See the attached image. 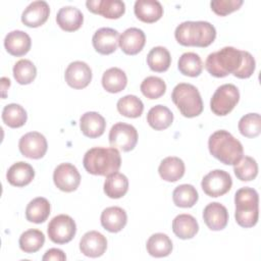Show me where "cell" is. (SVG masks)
I'll list each match as a JSON object with an SVG mask.
<instances>
[{"label": "cell", "mask_w": 261, "mask_h": 261, "mask_svg": "<svg viewBox=\"0 0 261 261\" xmlns=\"http://www.w3.org/2000/svg\"><path fill=\"white\" fill-rule=\"evenodd\" d=\"M103 188L107 197L111 199H119L127 193L128 179L124 174L114 172L106 177Z\"/></svg>", "instance_id": "obj_30"}, {"label": "cell", "mask_w": 261, "mask_h": 261, "mask_svg": "<svg viewBox=\"0 0 261 261\" xmlns=\"http://www.w3.org/2000/svg\"><path fill=\"white\" fill-rule=\"evenodd\" d=\"M177 67L184 75L196 77L201 74L203 63L201 57L198 54L194 52H186L179 57Z\"/></svg>", "instance_id": "obj_36"}, {"label": "cell", "mask_w": 261, "mask_h": 261, "mask_svg": "<svg viewBox=\"0 0 261 261\" xmlns=\"http://www.w3.org/2000/svg\"><path fill=\"white\" fill-rule=\"evenodd\" d=\"M1 82H2V90H3L2 98L4 99V98L6 97L5 92H6V90H7V89L9 88V86H10V81H9V79H7V77H2V79H1Z\"/></svg>", "instance_id": "obj_46"}, {"label": "cell", "mask_w": 261, "mask_h": 261, "mask_svg": "<svg viewBox=\"0 0 261 261\" xmlns=\"http://www.w3.org/2000/svg\"><path fill=\"white\" fill-rule=\"evenodd\" d=\"M243 53V62L239 70L233 74L238 79H248L250 77L256 66V62L254 57L248 51H242Z\"/></svg>", "instance_id": "obj_44"}, {"label": "cell", "mask_w": 261, "mask_h": 261, "mask_svg": "<svg viewBox=\"0 0 261 261\" xmlns=\"http://www.w3.org/2000/svg\"><path fill=\"white\" fill-rule=\"evenodd\" d=\"M243 5V0H213L210 2L211 9L219 16H225Z\"/></svg>", "instance_id": "obj_43"}, {"label": "cell", "mask_w": 261, "mask_h": 261, "mask_svg": "<svg viewBox=\"0 0 261 261\" xmlns=\"http://www.w3.org/2000/svg\"><path fill=\"white\" fill-rule=\"evenodd\" d=\"M210 154L225 165H234L244 154L242 143L224 129L214 132L208 140Z\"/></svg>", "instance_id": "obj_3"}, {"label": "cell", "mask_w": 261, "mask_h": 261, "mask_svg": "<svg viewBox=\"0 0 261 261\" xmlns=\"http://www.w3.org/2000/svg\"><path fill=\"white\" fill-rule=\"evenodd\" d=\"M53 181L60 191L70 193L79 188L81 174L71 163H61L54 169Z\"/></svg>", "instance_id": "obj_11"}, {"label": "cell", "mask_w": 261, "mask_h": 261, "mask_svg": "<svg viewBox=\"0 0 261 261\" xmlns=\"http://www.w3.org/2000/svg\"><path fill=\"white\" fill-rule=\"evenodd\" d=\"M145 43V33L138 28L126 29L119 37V47L127 55H136L141 52Z\"/></svg>", "instance_id": "obj_19"}, {"label": "cell", "mask_w": 261, "mask_h": 261, "mask_svg": "<svg viewBox=\"0 0 261 261\" xmlns=\"http://www.w3.org/2000/svg\"><path fill=\"white\" fill-rule=\"evenodd\" d=\"M37 75L35 64L29 59H20L13 66V76L20 85L31 84Z\"/></svg>", "instance_id": "obj_40"}, {"label": "cell", "mask_w": 261, "mask_h": 261, "mask_svg": "<svg viewBox=\"0 0 261 261\" xmlns=\"http://www.w3.org/2000/svg\"><path fill=\"white\" fill-rule=\"evenodd\" d=\"M83 164L91 174L108 176L119 170L121 157L119 151L113 147H94L86 152Z\"/></svg>", "instance_id": "obj_1"}, {"label": "cell", "mask_w": 261, "mask_h": 261, "mask_svg": "<svg viewBox=\"0 0 261 261\" xmlns=\"http://www.w3.org/2000/svg\"><path fill=\"white\" fill-rule=\"evenodd\" d=\"M106 249L107 240L97 230H90L86 232L80 241V250L87 257H100L105 253Z\"/></svg>", "instance_id": "obj_15"}, {"label": "cell", "mask_w": 261, "mask_h": 261, "mask_svg": "<svg viewBox=\"0 0 261 261\" xmlns=\"http://www.w3.org/2000/svg\"><path fill=\"white\" fill-rule=\"evenodd\" d=\"M199 199L198 192L196 188L189 184L179 185L173 190L172 200L175 206L180 208H191L193 207Z\"/></svg>", "instance_id": "obj_34"}, {"label": "cell", "mask_w": 261, "mask_h": 261, "mask_svg": "<svg viewBox=\"0 0 261 261\" xmlns=\"http://www.w3.org/2000/svg\"><path fill=\"white\" fill-rule=\"evenodd\" d=\"M147 121L149 125L156 130H163L169 127L173 121V114L170 109L163 105L153 106L148 114Z\"/></svg>", "instance_id": "obj_29"}, {"label": "cell", "mask_w": 261, "mask_h": 261, "mask_svg": "<svg viewBox=\"0 0 261 261\" xmlns=\"http://www.w3.org/2000/svg\"><path fill=\"white\" fill-rule=\"evenodd\" d=\"M45 243V236L44 233L36 228L28 229L22 232L19 237V248L21 251L28 254L38 252Z\"/></svg>", "instance_id": "obj_35"}, {"label": "cell", "mask_w": 261, "mask_h": 261, "mask_svg": "<svg viewBox=\"0 0 261 261\" xmlns=\"http://www.w3.org/2000/svg\"><path fill=\"white\" fill-rule=\"evenodd\" d=\"M147 63L151 70L156 72L166 71L171 63L169 51L162 46L154 47L147 55Z\"/></svg>", "instance_id": "obj_33"}, {"label": "cell", "mask_w": 261, "mask_h": 261, "mask_svg": "<svg viewBox=\"0 0 261 261\" xmlns=\"http://www.w3.org/2000/svg\"><path fill=\"white\" fill-rule=\"evenodd\" d=\"M185 169V163L180 158L169 156L161 161L158 167V172L163 180L173 182L184 176Z\"/></svg>", "instance_id": "obj_26"}, {"label": "cell", "mask_w": 261, "mask_h": 261, "mask_svg": "<svg viewBox=\"0 0 261 261\" xmlns=\"http://www.w3.org/2000/svg\"><path fill=\"white\" fill-rule=\"evenodd\" d=\"M119 34L111 28H101L95 32L92 38L94 49L102 54L109 55L113 53L119 45Z\"/></svg>", "instance_id": "obj_14"}, {"label": "cell", "mask_w": 261, "mask_h": 261, "mask_svg": "<svg viewBox=\"0 0 261 261\" xmlns=\"http://www.w3.org/2000/svg\"><path fill=\"white\" fill-rule=\"evenodd\" d=\"M140 89L145 97L154 100L163 96L166 91V84L161 77L151 75L144 79Z\"/></svg>", "instance_id": "obj_41"}, {"label": "cell", "mask_w": 261, "mask_h": 261, "mask_svg": "<svg viewBox=\"0 0 261 261\" xmlns=\"http://www.w3.org/2000/svg\"><path fill=\"white\" fill-rule=\"evenodd\" d=\"M171 99L185 117H196L203 111L204 106L201 95L198 89L191 84H177L172 90Z\"/></svg>", "instance_id": "obj_6"}, {"label": "cell", "mask_w": 261, "mask_h": 261, "mask_svg": "<svg viewBox=\"0 0 261 261\" xmlns=\"http://www.w3.org/2000/svg\"><path fill=\"white\" fill-rule=\"evenodd\" d=\"M198 230V222L196 218L190 214H178L172 220V231L177 238L181 240L194 238Z\"/></svg>", "instance_id": "obj_27"}, {"label": "cell", "mask_w": 261, "mask_h": 261, "mask_svg": "<svg viewBox=\"0 0 261 261\" xmlns=\"http://www.w3.org/2000/svg\"><path fill=\"white\" fill-rule=\"evenodd\" d=\"M134 11L141 21L147 23L155 22L163 15V7L157 0H137Z\"/></svg>", "instance_id": "obj_22"}, {"label": "cell", "mask_w": 261, "mask_h": 261, "mask_svg": "<svg viewBox=\"0 0 261 261\" xmlns=\"http://www.w3.org/2000/svg\"><path fill=\"white\" fill-rule=\"evenodd\" d=\"M231 176L228 172L221 169L210 171L201 181V187L204 193L213 198L225 195L231 189Z\"/></svg>", "instance_id": "obj_10"}, {"label": "cell", "mask_w": 261, "mask_h": 261, "mask_svg": "<svg viewBox=\"0 0 261 261\" xmlns=\"http://www.w3.org/2000/svg\"><path fill=\"white\" fill-rule=\"evenodd\" d=\"M51 206L49 201L44 197L33 199L25 208L27 220L33 223H42L50 215Z\"/></svg>", "instance_id": "obj_28"}, {"label": "cell", "mask_w": 261, "mask_h": 261, "mask_svg": "<svg viewBox=\"0 0 261 261\" xmlns=\"http://www.w3.org/2000/svg\"><path fill=\"white\" fill-rule=\"evenodd\" d=\"M240 133L246 138H256L261 133V117L258 113L244 115L238 124Z\"/></svg>", "instance_id": "obj_42"}, {"label": "cell", "mask_w": 261, "mask_h": 261, "mask_svg": "<svg viewBox=\"0 0 261 261\" xmlns=\"http://www.w3.org/2000/svg\"><path fill=\"white\" fill-rule=\"evenodd\" d=\"M117 111L128 118L140 117L144 110V104L140 98L135 95H126L121 97L116 104Z\"/></svg>", "instance_id": "obj_38"}, {"label": "cell", "mask_w": 261, "mask_h": 261, "mask_svg": "<svg viewBox=\"0 0 261 261\" xmlns=\"http://www.w3.org/2000/svg\"><path fill=\"white\" fill-rule=\"evenodd\" d=\"M50 14V7L46 1H34L27 6L21 14V21L30 28H38L44 24Z\"/></svg>", "instance_id": "obj_17"}, {"label": "cell", "mask_w": 261, "mask_h": 261, "mask_svg": "<svg viewBox=\"0 0 261 261\" xmlns=\"http://www.w3.org/2000/svg\"><path fill=\"white\" fill-rule=\"evenodd\" d=\"M233 171L240 180L250 181L258 174V164L254 158L250 156H243L233 165Z\"/></svg>", "instance_id": "obj_39"}, {"label": "cell", "mask_w": 261, "mask_h": 261, "mask_svg": "<svg viewBox=\"0 0 261 261\" xmlns=\"http://www.w3.org/2000/svg\"><path fill=\"white\" fill-rule=\"evenodd\" d=\"M243 62L242 50L226 46L207 56L205 61L206 70L215 77H224L234 74Z\"/></svg>", "instance_id": "obj_4"}, {"label": "cell", "mask_w": 261, "mask_h": 261, "mask_svg": "<svg viewBox=\"0 0 261 261\" xmlns=\"http://www.w3.org/2000/svg\"><path fill=\"white\" fill-rule=\"evenodd\" d=\"M101 225L110 232L120 231L127 222L126 212L117 206L108 207L101 213Z\"/></svg>", "instance_id": "obj_24"}, {"label": "cell", "mask_w": 261, "mask_h": 261, "mask_svg": "<svg viewBox=\"0 0 261 261\" xmlns=\"http://www.w3.org/2000/svg\"><path fill=\"white\" fill-rule=\"evenodd\" d=\"M174 37L182 46L205 48L215 40L216 30L208 21H184L176 27Z\"/></svg>", "instance_id": "obj_2"}, {"label": "cell", "mask_w": 261, "mask_h": 261, "mask_svg": "<svg viewBox=\"0 0 261 261\" xmlns=\"http://www.w3.org/2000/svg\"><path fill=\"white\" fill-rule=\"evenodd\" d=\"M240 100L239 89L232 84H224L216 89L211 100L210 108L218 116H225L236 107Z\"/></svg>", "instance_id": "obj_7"}, {"label": "cell", "mask_w": 261, "mask_h": 261, "mask_svg": "<svg viewBox=\"0 0 261 261\" xmlns=\"http://www.w3.org/2000/svg\"><path fill=\"white\" fill-rule=\"evenodd\" d=\"M147 252L156 258L166 257L172 251V242L169 237L162 232L152 234L146 244Z\"/></svg>", "instance_id": "obj_31"}, {"label": "cell", "mask_w": 261, "mask_h": 261, "mask_svg": "<svg viewBox=\"0 0 261 261\" xmlns=\"http://www.w3.org/2000/svg\"><path fill=\"white\" fill-rule=\"evenodd\" d=\"M48 237L55 244H66L70 242L76 232L74 220L66 214H59L53 217L48 224Z\"/></svg>", "instance_id": "obj_8"}, {"label": "cell", "mask_w": 261, "mask_h": 261, "mask_svg": "<svg viewBox=\"0 0 261 261\" xmlns=\"http://www.w3.org/2000/svg\"><path fill=\"white\" fill-rule=\"evenodd\" d=\"M64 79L69 87L81 90L91 83L92 70L86 62L73 61L65 69Z\"/></svg>", "instance_id": "obj_13"}, {"label": "cell", "mask_w": 261, "mask_h": 261, "mask_svg": "<svg viewBox=\"0 0 261 261\" xmlns=\"http://www.w3.org/2000/svg\"><path fill=\"white\" fill-rule=\"evenodd\" d=\"M80 127L86 137L95 139L104 134L106 128V121L100 113L89 111L81 116Z\"/></svg>", "instance_id": "obj_21"}, {"label": "cell", "mask_w": 261, "mask_h": 261, "mask_svg": "<svg viewBox=\"0 0 261 261\" xmlns=\"http://www.w3.org/2000/svg\"><path fill=\"white\" fill-rule=\"evenodd\" d=\"M31 46V37L25 32L19 30L8 33L4 39V47L12 56H23L30 51Z\"/></svg>", "instance_id": "obj_20"}, {"label": "cell", "mask_w": 261, "mask_h": 261, "mask_svg": "<svg viewBox=\"0 0 261 261\" xmlns=\"http://www.w3.org/2000/svg\"><path fill=\"white\" fill-rule=\"evenodd\" d=\"M127 84L125 72L118 67L107 69L102 76V86L109 93H119L124 90Z\"/></svg>", "instance_id": "obj_32"}, {"label": "cell", "mask_w": 261, "mask_h": 261, "mask_svg": "<svg viewBox=\"0 0 261 261\" xmlns=\"http://www.w3.org/2000/svg\"><path fill=\"white\" fill-rule=\"evenodd\" d=\"M28 119L27 111L22 106L16 103H11L6 105L2 110V120L3 122L12 128H17L22 126Z\"/></svg>", "instance_id": "obj_37"}, {"label": "cell", "mask_w": 261, "mask_h": 261, "mask_svg": "<svg viewBox=\"0 0 261 261\" xmlns=\"http://www.w3.org/2000/svg\"><path fill=\"white\" fill-rule=\"evenodd\" d=\"M108 138L111 147L123 152H129L138 143V132L132 124L117 122L110 128Z\"/></svg>", "instance_id": "obj_9"}, {"label": "cell", "mask_w": 261, "mask_h": 261, "mask_svg": "<svg viewBox=\"0 0 261 261\" xmlns=\"http://www.w3.org/2000/svg\"><path fill=\"white\" fill-rule=\"evenodd\" d=\"M86 6L91 12L110 19L119 18L125 11L124 2L120 0H88Z\"/></svg>", "instance_id": "obj_16"}, {"label": "cell", "mask_w": 261, "mask_h": 261, "mask_svg": "<svg viewBox=\"0 0 261 261\" xmlns=\"http://www.w3.org/2000/svg\"><path fill=\"white\" fill-rule=\"evenodd\" d=\"M57 24L65 32L77 31L84 21L82 11L73 6H64L59 9L56 15Z\"/></svg>", "instance_id": "obj_25"}, {"label": "cell", "mask_w": 261, "mask_h": 261, "mask_svg": "<svg viewBox=\"0 0 261 261\" xmlns=\"http://www.w3.org/2000/svg\"><path fill=\"white\" fill-rule=\"evenodd\" d=\"M203 219L209 229L221 230L228 222L227 209L218 202L209 203L203 210Z\"/></svg>", "instance_id": "obj_18"}, {"label": "cell", "mask_w": 261, "mask_h": 261, "mask_svg": "<svg viewBox=\"0 0 261 261\" xmlns=\"http://www.w3.org/2000/svg\"><path fill=\"white\" fill-rule=\"evenodd\" d=\"M237 223L245 228L256 225L259 216V197L256 190L245 187L236 192L234 195Z\"/></svg>", "instance_id": "obj_5"}, {"label": "cell", "mask_w": 261, "mask_h": 261, "mask_svg": "<svg viewBox=\"0 0 261 261\" xmlns=\"http://www.w3.org/2000/svg\"><path fill=\"white\" fill-rule=\"evenodd\" d=\"M35 177V170L31 164L19 161L12 164L6 173L7 181L14 187L28 186Z\"/></svg>", "instance_id": "obj_23"}, {"label": "cell", "mask_w": 261, "mask_h": 261, "mask_svg": "<svg viewBox=\"0 0 261 261\" xmlns=\"http://www.w3.org/2000/svg\"><path fill=\"white\" fill-rule=\"evenodd\" d=\"M18 148L24 157L40 159L46 154L48 144L46 138L41 133L30 132L20 138Z\"/></svg>", "instance_id": "obj_12"}, {"label": "cell", "mask_w": 261, "mask_h": 261, "mask_svg": "<svg viewBox=\"0 0 261 261\" xmlns=\"http://www.w3.org/2000/svg\"><path fill=\"white\" fill-rule=\"evenodd\" d=\"M42 260L43 261H50V260L64 261V260H66V256L62 250L52 248V249H49L48 251H46V253L42 257Z\"/></svg>", "instance_id": "obj_45"}]
</instances>
